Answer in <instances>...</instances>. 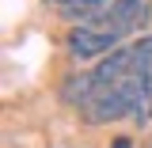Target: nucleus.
I'll return each instance as SVG.
<instances>
[{
	"mask_svg": "<svg viewBox=\"0 0 152 148\" xmlns=\"http://www.w3.org/2000/svg\"><path fill=\"white\" fill-rule=\"evenodd\" d=\"M122 34H114V31H107V27H76L72 38H69V50H72V57H99V53H114V42H118Z\"/></svg>",
	"mask_w": 152,
	"mask_h": 148,
	"instance_id": "f257e3e1",
	"label": "nucleus"
},
{
	"mask_svg": "<svg viewBox=\"0 0 152 148\" xmlns=\"http://www.w3.org/2000/svg\"><path fill=\"white\" fill-rule=\"evenodd\" d=\"M145 19H148V0H110L103 23H107V31H114V34H126L133 27H141Z\"/></svg>",
	"mask_w": 152,
	"mask_h": 148,
	"instance_id": "f03ea898",
	"label": "nucleus"
},
{
	"mask_svg": "<svg viewBox=\"0 0 152 148\" xmlns=\"http://www.w3.org/2000/svg\"><path fill=\"white\" fill-rule=\"evenodd\" d=\"M129 50H133V57H137L141 65H148V69H152V34H145V38H137V42H133Z\"/></svg>",
	"mask_w": 152,
	"mask_h": 148,
	"instance_id": "7ed1b4c3",
	"label": "nucleus"
},
{
	"mask_svg": "<svg viewBox=\"0 0 152 148\" xmlns=\"http://www.w3.org/2000/svg\"><path fill=\"white\" fill-rule=\"evenodd\" d=\"M110 148H133V141H129V137H114Z\"/></svg>",
	"mask_w": 152,
	"mask_h": 148,
	"instance_id": "20e7f679",
	"label": "nucleus"
},
{
	"mask_svg": "<svg viewBox=\"0 0 152 148\" xmlns=\"http://www.w3.org/2000/svg\"><path fill=\"white\" fill-rule=\"evenodd\" d=\"M53 4H61V8H65V4H72V0H53Z\"/></svg>",
	"mask_w": 152,
	"mask_h": 148,
	"instance_id": "39448f33",
	"label": "nucleus"
}]
</instances>
